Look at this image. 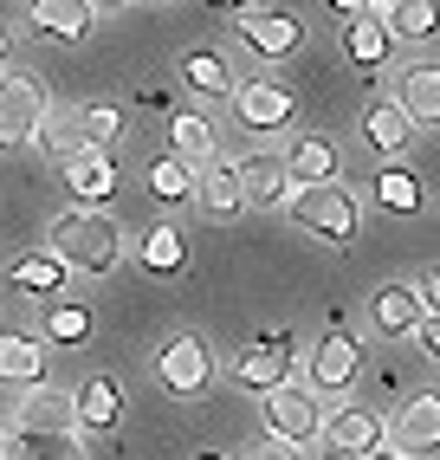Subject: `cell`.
Returning <instances> with one entry per match:
<instances>
[{"label":"cell","instance_id":"1","mask_svg":"<svg viewBox=\"0 0 440 460\" xmlns=\"http://www.w3.org/2000/svg\"><path fill=\"white\" fill-rule=\"evenodd\" d=\"M46 253L66 266V272L110 279L117 260H123V221H117V214H104V208H66V214L46 227Z\"/></svg>","mask_w":440,"mask_h":460},{"label":"cell","instance_id":"2","mask_svg":"<svg viewBox=\"0 0 440 460\" xmlns=\"http://www.w3.org/2000/svg\"><path fill=\"white\" fill-rule=\"evenodd\" d=\"M286 201H292V221L304 234H318L324 247H343V240H356V227H363V208H356V195L343 189V181H324V189H292Z\"/></svg>","mask_w":440,"mask_h":460},{"label":"cell","instance_id":"3","mask_svg":"<svg viewBox=\"0 0 440 460\" xmlns=\"http://www.w3.org/2000/svg\"><path fill=\"white\" fill-rule=\"evenodd\" d=\"M260 421H266V441L304 447L324 435V395H311L304 383H278L260 395Z\"/></svg>","mask_w":440,"mask_h":460},{"label":"cell","instance_id":"4","mask_svg":"<svg viewBox=\"0 0 440 460\" xmlns=\"http://www.w3.org/2000/svg\"><path fill=\"white\" fill-rule=\"evenodd\" d=\"M46 84L33 72H0V156H13V149H26L40 137L46 124Z\"/></svg>","mask_w":440,"mask_h":460},{"label":"cell","instance_id":"5","mask_svg":"<svg viewBox=\"0 0 440 460\" xmlns=\"http://www.w3.org/2000/svg\"><path fill=\"white\" fill-rule=\"evenodd\" d=\"M227 376H233L240 389H253V395H266V389H278V383H292V331H260L253 344L233 357Z\"/></svg>","mask_w":440,"mask_h":460},{"label":"cell","instance_id":"6","mask_svg":"<svg viewBox=\"0 0 440 460\" xmlns=\"http://www.w3.org/2000/svg\"><path fill=\"white\" fill-rule=\"evenodd\" d=\"M155 376H163V389H169V395H201V389L214 383V350L201 344V337L175 331L169 344L155 350Z\"/></svg>","mask_w":440,"mask_h":460},{"label":"cell","instance_id":"7","mask_svg":"<svg viewBox=\"0 0 440 460\" xmlns=\"http://www.w3.org/2000/svg\"><path fill=\"white\" fill-rule=\"evenodd\" d=\"M292 111L298 98L278 78H253V84H233V117H240V130H253V137H272V130H286L292 124Z\"/></svg>","mask_w":440,"mask_h":460},{"label":"cell","instance_id":"8","mask_svg":"<svg viewBox=\"0 0 440 460\" xmlns=\"http://www.w3.org/2000/svg\"><path fill=\"white\" fill-rule=\"evenodd\" d=\"M356 376H363V344L356 337H343V331H330V337H318V350H311V395H343V389H356Z\"/></svg>","mask_w":440,"mask_h":460},{"label":"cell","instance_id":"9","mask_svg":"<svg viewBox=\"0 0 440 460\" xmlns=\"http://www.w3.org/2000/svg\"><path fill=\"white\" fill-rule=\"evenodd\" d=\"M233 169V189H240V208H278L292 195V181H286V163L272 156V149H246Z\"/></svg>","mask_w":440,"mask_h":460},{"label":"cell","instance_id":"10","mask_svg":"<svg viewBox=\"0 0 440 460\" xmlns=\"http://www.w3.org/2000/svg\"><path fill=\"white\" fill-rule=\"evenodd\" d=\"M324 441H330L337 454L363 460V454H375V447H389V421L375 415V409H363V402H350V409L324 415Z\"/></svg>","mask_w":440,"mask_h":460},{"label":"cell","instance_id":"11","mask_svg":"<svg viewBox=\"0 0 440 460\" xmlns=\"http://www.w3.org/2000/svg\"><path fill=\"white\" fill-rule=\"evenodd\" d=\"M20 435H78V415H72V395L66 389H20V415H13Z\"/></svg>","mask_w":440,"mask_h":460},{"label":"cell","instance_id":"12","mask_svg":"<svg viewBox=\"0 0 440 460\" xmlns=\"http://www.w3.org/2000/svg\"><path fill=\"white\" fill-rule=\"evenodd\" d=\"M395 111H401L415 130H434V124H440V66H434V58H415V66L401 72Z\"/></svg>","mask_w":440,"mask_h":460},{"label":"cell","instance_id":"13","mask_svg":"<svg viewBox=\"0 0 440 460\" xmlns=\"http://www.w3.org/2000/svg\"><path fill=\"white\" fill-rule=\"evenodd\" d=\"M66 195L78 208H104L117 195V156L110 149H78V156L66 163Z\"/></svg>","mask_w":440,"mask_h":460},{"label":"cell","instance_id":"14","mask_svg":"<svg viewBox=\"0 0 440 460\" xmlns=\"http://www.w3.org/2000/svg\"><path fill=\"white\" fill-rule=\"evenodd\" d=\"M91 0H26V26H33L40 40H66V46H78V40H91Z\"/></svg>","mask_w":440,"mask_h":460},{"label":"cell","instance_id":"15","mask_svg":"<svg viewBox=\"0 0 440 460\" xmlns=\"http://www.w3.org/2000/svg\"><path fill=\"white\" fill-rule=\"evenodd\" d=\"M278 163H286V181H292V189H324V181H337V169H343V156H337L330 137H298Z\"/></svg>","mask_w":440,"mask_h":460},{"label":"cell","instance_id":"16","mask_svg":"<svg viewBox=\"0 0 440 460\" xmlns=\"http://www.w3.org/2000/svg\"><path fill=\"white\" fill-rule=\"evenodd\" d=\"M240 40H246L253 58H292L304 46V26L292 13H246L240 20Z\"/></svg>","mask_w":440,"mask_h":460},{"label":"cell","instance_id":"17","mask_svg":"<svg viewBox=\"0 0 440 460\" xmlns=\"http://www.w3.org/2000/svg\"><path fill=\"white\" fill-rule=\"evenodd\" d=\"M389 435H395V454H408V460H415V454H434V441H440V402H434V389H427V395H408Z\"/></svg>","mask_w":440,"mask_h":460},{"label":"cell","instance_id":"18","mask_svg":"<svg viewBox=\"0 0 440 460\" xmlns=\"http://www.w3.org/2000/svg\"><path fill=\"white\" fill-rule=\"evenodd\" d=\"M123 383L117 376H91V383H78L72 389V415H78V428H117L123 421Z\"/></svg>","mask_w":440,"mask_h":460},{"label":"cell","instance_id":"19","mask_svg":"<svg viewBox=\"0 0 440 460\" xmlns=\"http://www.w3.org/2000/svg\"><path fill=\"white\" fill-rule=\"evenodd\" d=\"M181 84L195 91V98H233V66H227V52L188 46V52H181Z\"/></svg>","mask_w":440,"mask_h":460},{"label":"cell","instance_id":"20","mask_svg":"<svg viewBox=\"0 0 440 460\" xmlns=\"http://www.w3.org/2000/svg\"><path fill=\"white\" fill-rule=\"evenodd\" d=\"M389 52H395V40H389V20L383 13H356L350 26H343V58H350L356 72H375Z\"/></svg>","mask_w":440,"mask_h":460},{"label":"cell","instance_id":"21","mask_svg":"<svg viewBox=\"0 0 440 460\" xmlns=\"http://www.w3.org/2000/svg\"><path fill=\"white\" fill-rule=\"evenodd\" d=\"M369 324H375V337H415V324H421V298L408 292V286H375V298H369Z\"/></svg>","mask_w":440,"mask_h":460},{"label":"cell","instance_id":"22","mask_svg":"<svg viewBox=\"0 0 440 460\" xmlns=\"http://www.w3.org/2000/svg\"><path fill=\"white\" fill-rule=\"evenodd\" d=\"M363 137H369V149H383V156H401V149L415 143V124L395 111V98H369V111H363Z\"/></svg>","mask_w":440,"mask_h":460},{"label":"cell","instance_id":"23","mask_svg":"<svg viewBox=\"0 0 440 460\" xmlns=\"http://www.w3.org/2000/svg\"><path fill=\"white\" fill-rule=\"evenodd\" d=\"M0 383H13V389H40L46 383V350L33 337H20V331L0 337Z\"/></svg>","mask_w":440,"mask_h":460},{"label":"cell","instance_id":"24","mask_svg":"<svg viewBox=\"0 0 440 460\" xmlns=\"http://www.w3.org/2000/svg\"><path fill=\"white\" fill-rule=\"evenodd\" d=\"M136 266L149 272V279H175V272L188 266V240H181L175 227H149V234L136 240Z\"/></svg>","mask_w":440,"mask_h":460},{"label":"cell","instance_id":"25","mask_svg":"<svg viewBox=\"0 0 440 460\" xmlns=\"http://www.w3.org/2000/svg\"><path fill=\"white\" fill-rule=\"evenodd\" d=\"M195 201L214 214V221H233V214H240L233 169H227V163H201V169H195Z\"/></svg>","mask_w":440,"mask_h":460},{"label":"cell","instance_id":"26","mask_svg":"<svg viewBox=\"0 0 440 460\" xmlns=\"http://www.w3.org/2000/svg\"><path fill=\"white\" fill-rule=\"evenodd\" d=\"M169 143H175L169 156H181V163L201 169V163L214 156V124H207L201 111H175V117H169Z\"/></svg>","mask_w":440,"mask_h":460},{"label":"cell","instance_id":"27","mask_svg":"<svg viewBox=\"0 0 440 460\" xmlns=\"http://www.w3.org/2000/svg\"><path fill=\"white\" fill-rule=\"evenodd\" d=\"M149 195L175 208V201H195V163H181V156H155L149 163Z\"/></svg>","mask_w":440,"mask_h":460},{"label":"cell","instance_id":"28","mask_svg":"<svg viewBox=\"0 0 440 460\" xmlns=\"http://www.w3.org/2000/svg\"><path fill=\"white\" fill-rule=\"evenodd\" d=\"M46 337H52V344H66V350H78L91 337V312L78 298H46Z\"/></svg>","mask_w":440,"mask_h":460},{"label":"cell","instance_id":"29","mask_svg":"<svg viewBox=\"0 0 440 460\" xmlns=\"http://www.w3.org/2000/svg\"><path fill=\"white\" fill-rule=\"evenodd\" d=\"M40 149H46V156L58 163V169H66L72 156H78V149H84V137H78V117L72 111H46V124H40V137H33Z\"/></svg>","mask_w":440,"mask_h":460},{"label":"cell","instance_id":"30","mask_svg":"<svg viewBox=\"0 0 440 460\" xmlns=\"http://www.w3.org/2000/svg\"><path fill=\"white\" fill-rule=\"evenodd\" d=\"M369 195L383 201L389 214H421V175H415V169H383Z\"/></svg>","mask_w":440,"mask_h":460},{"label":"cell","instance_id":"31","mask_svg":"<svg viewBox=\"0 0 440 460\" xmlns=\"http://www.w3.org/2000/svg\"><path fill=\"white\" fill-rule=\"evenodd\" d=\"M13 286L33 292V298H58V292H66V266H58L52 253H26V260L13 266Z\"/></svg>","mask_w":440,"mask_h":460},{"label":"cell","instance_id":"32","mask_svg":"<svg viewBox=\"0 0 440 460\" xmlns=\"http://www.w3.org/2000/svg\"><path fill=\"white\" fill-rule=\"evenodd\" d=\"M72 117H78L84 149H110V143L123 137V111H117V104H84V111H72Z\"/></svg>","mask_w":440,"mask_h":460},{"label":"cell","instance_id":"33","mask_svg":"<svg viewBox=\"0 0 440 460\" xmlns=\"http://www.w3.org/2000/svg\"><path fill=\"white\" fill-rule=\"evenodd\" d=\"M434 33V0H401L389 13V40H427Z\"/></svg>","mask_w":440,"mask_h":460},{"label":"cell","instance_id":"34","mask_svg":"<svg viewBox=\"0 0 440 460\" xmlns=\"http://www.w3.org/2000/svg\"><path fill=\"white\" fill-rule=\"evenodd\" d=\"M20 460H84L78 435H20Z\"/></svg>","mask_w":440,"mask_h":460},{"label":"cell","instance_id":"35","mask_svg":"<svg viewBox=\"0 0 440 460\" xmlns=\"http://www.w3.org/2000/svg\"><path fill=\"white\" fill-rule=\"evenodd\" d=\"M415 337H421V350L434 357V350H440V318H434V312H421V324H415Z\"/></svg>","mask_w":440,"mask_h":460},{"label":"cell","instance_id":"36","mask_svg":"<svg viewBox=\"0 0 440 460\" xmlns=\"http://www.w3.org/2000/svg\"><path fill=\"white\" fill-rule=\"evenodd\" d=\"M246 460H298V447H286V441H260Z\"/></svg>","mask_w":440,"mask_h":460},{"label":"cell","instance_id":"37","mask_svg":"<svg viewBox=\"0 0 440 460\" xmlns=\"http://www.w3.org/2000/svg\"><path fill=\"white\" fill-rule=\"evenodd\" d=\"M123 7H136V0H91V13H123Z\"/></svg>","mask_w":440,"mask_h":460},{"label":"cell","instance_id":"38","mask_svg":"<svg viewBox=\"0 0 440 460\" xmlns=\"http://www.w3.org/2000/svg\"><path fill=\"white\" fill-rule=\"evenodd\" d=\"M330 7H337V13H350V20H356V13H369V0H330Z\"/></svg>","mask_w":440,"mask_h":460},{"label":"cell","instance_id":"39","mask_svg":"<svg viewBox=\"0 0 440 460\" xmlns=\"http://www.w3.org/2000/svg\"><path fill=\"white\" fill-rule=\"evenodd\" d=\"M7 58H13V33L0 26V72H7Z\"/></svg>","mask_w":440,"mask_h":460},{"label":"cell","instance_id":"40","mask_svg":"<svg viewBox=\"0 0 440 460\" xmlns=\"http://www.w3.org/2000/svg\"><path fill=\"white\" fill-rule=\"evenodd\" d=\"M363 460H408V454H395V447H375V454H363Z\"/></svg>","mask_w":440,"mask_h":460},{"label":"cell","instance_id":"41","mask_svg":"<svg viewBox=\"0 0 440 460\" xmlns=\"http://www.w3.org/2000/svg\"><path fill=\"white\" fill-rule=\"evenodd\" d=\"M401 7V0H369V13H395Z\"/></svg>","mask_w":440,"mask_h":460},{"label":"cell","instance_id":"42","mask_svg":"<svg viewBox=\"0 0 440 460\" xmlns=\"http://www.w3.org/2000/svg\"><path fill=\"white\" fill-rule=\"evenodd\" d=\"M195 460H227V454H195Z\"/></svg>","mask_w":440,"mask_h":460},{"label":"cell","instance_id":"43","mask_svg":"<svg viewBox=\"0 0 440 460\" xmlns=\"http://www.w3.org/2000/svg\"><path fill=\"white\" fill-rule=\"evenodd\" d=\"M214 7H240V0H214Z\"/></svg>","mask_w":440,"mask_h":460}]
</instances>
